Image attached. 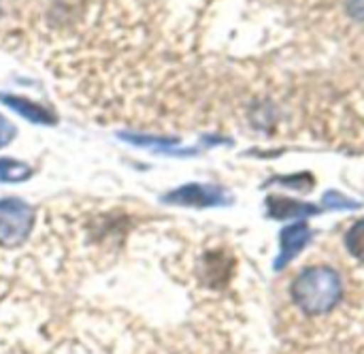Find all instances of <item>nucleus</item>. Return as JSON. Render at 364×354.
Wrapping results in <instances>:
<instances>
[{
    "mask_svg": "<svg viewBox=\"0 0 364 354\" xmlns=\"http://www.w3.org/2000/svg\"><path fill=\"white\" fill-rule=\"evenodd\" d=\"M341 295H343L341 278L335 269L328 267L305 269L292 286V297L296 306L314 316L331 312L339 303Z\"/></svg>",
    "mask_w": 364,
    "mask_h": 354,
    "instance_id": "1",
    "label": "nucleus"
},
{
    "mask_svg": "<svg viewBox=\"0 0 364 354\" xmlns=\"http://www.w3.org/2000/svg\"><path fill=\"white\" fill-rule=\"evenodd\" d=\"M34 222V212L19 199L0 201V237L9 244H17L28 237Z\"/></svg>",
    "mask_w": 364,
    "mask_h": 354,
    "instance_id": "2",
    "label": "nucleus"
},
{
    "mask_svg": "<svg viewBox=\"0 0 364 354\" xmlns=\"http://www.w3.org/2000/svg\"><path fill=\"white\" fill-rule=\"evenodd\" d=\"M166 203L173 205H190V207H213V205H228L232 199L220 186L209 184H186L164 197Z\"/></svg>",
    "mask_w": 364,
    "mask_h": 354,
    "instance_id": "3",
    "label": "nucleus"
},
{
    "mask_svg": "<svg viewBox=\"0 0 364 354\" xmlns=\"http://www.w3.org/2000/svg\"><path fill=\"white\" fill-rule=\"evenodd\" d=\"M311 239V229L307 222H299L292 227H286L279 235V246L282 252L275 261V269H284L292 259H296V254L309 244Z\"/></svg>",
    "mask_w": 364,
    "mask_h": 354,
    "instance_id": "4",
    "label": "nucleus"
},
{
    "mask_svg": "<svg viewBox=\"0 0 364 354\" xmlns=\"http://www.w3.org/2000/svg\"><path fill=\"white\" fill-rule=\"evenodd\" d=\"M267 209L269 216L275 220H305L309 216L320 214V207L311 205V203H301V201H292V199H284V197H269L267 199Z\"/></svg>",
    "mask_w": 364,
    "mask_h": 354,
    "instance_id": "5",
    "label": "nucleus"
},
{
    "mask_svg": "<svg viewBox=\"0 0 364 354\" xmlns=\"http://www.w3.org/2000/svg\"><path fill=\"white\" fill-rule=\"evenodd\" d=\"M0 100L11 107L13 111H17L21 118H26L28 122H34V124H55V118L53 113H49L45 107L28 100V98H21V96H11V94H2Z\"/></svg>",
    "mask_w": 364,
    "mask_h": 354,
    "instance_id": "6",
    "label": "nucleus"
},
{
    "mask_svg": "<svg viewBox=\"0 0 364 354\" xmlns=\"http://www.w3.org/2000/svg\"><path fill=\"white\" fill-rule=\"evenodd\" d=\"M32 175V169L13 158H0V182H23Z\"/></svg>",
    "mask_w": 364,
    "mask_h": 354,
    "instance_id": "7",
    "label": "nucleus"
},
{
    "mask_svg": "<svg viewBox=\"0 0 364 354\" xmlns=\"http://www.w3.org/2000/svg\"><path fill=\"white\" fill-rule=\"evenodd\" d=\"M346 244H348V250H350L358 261H364V220H358V222L348 231Z\"/></svg>",
    "mask_w": 364,
    "mask_h": 354,
    "instance_id": "8",
    "label": "nucleus"
},
{
    "mask_svg": "<svg viewBox=\"0 0 364 354\" xmlns=\"http://www.w3.org/2000/svg\"><path fill=\"white\" fill-rule=\"evenodd\" d=\"M322 203L328 209H358L360 207L358 201H352V199L343 197L341 192H326L324 199H322Z\"/></svg>",
    "mask_w": 364,
    "mask_h": 354,
    "instance_id": "9",
    "label": "nucleus"
},
{
    "mask_svg": "<svg viewBox=\"0 0 364 354\" xmlns=\"http://www.w3.org/2000/svg\"><path fill=\"white\" fill-rule=\"evenodd\" d=\"M13 139H15V126L4 115H0V147L9 145Z\"/></svg>",
    "mask_w": 364,
    "mask_h": 354,
    "instance_id": "10",
    "label": "nucleus"
},
{
    "mask_svg": "<svg viewBox=\"0 0 364 354\" xmlns=\"http://www.w3.org/2000/svg\"><path fill=\"white\" fill-rule=\"evenodd\" d=\"M348 13L354 19H364V0H348Z\"/></svg>",
    "mask_w": 364,
    "mask_h": 354,
    "instance_id": "11",
    "label": "nucleus"
}]
</instances>
